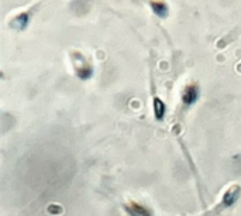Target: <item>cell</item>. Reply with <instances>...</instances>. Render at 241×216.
<instances>
[{
  "mask_svg": "<svg viewBox=\"0 0 241 216\" xmlns=\"http://www.w3.org/2000/svg\"><path fill=\"white\" fill-rule=\"evenodd\" d=\"M182 99H183V102L186 103V105L193 103L197 99V89L195 88V86H188V88L185 89Z\"/></svg>",
  "mask_w": 241,
  "mask_h": 216,
  "instance_id": "cell-1",
  "label": "cell"
},
{
  "mask_svg": "<svg viewBox=\"0 0 241 216\" xmlns=\"http://www.w3.org/2000/svg\"><path fill=\"white\" fill-rule=\"evenodd\" d=\"M238 192H240V189L238 188H231L230 191H227V194L224 195V198H223V202H224L226 206H229V205H231L234 202V201L237 199L238 196Z\"/></svg>",
  "mask_w": 241,
  "mask_h": 216,
  "instance_id": "cell-2",
  "label": "cell"
},
{
  "mask_svg": "<svg viewBox=\"0 0 241 216\" xmlns=\"http://www.w3.org/2000/svg\"><path fill=\"white\" fill-rule=\"evenodd\" d=\"M128 212L131 216H150L147 209H144L140 205H130L128 206Z\"/></svg>",
  "mask_w": 241,
  "mask_h": 216,
  "instance_id": "cell-3",
  "label": "cell"
},
{
  "mask_svg": "<svg viewBox=\"0 0 241 216\" xmlns=\"http://www.w3.org/2000/svg\"><path fill=\"white\" fill-rule=\"evenodd\" d=\"M152 7H154V12H155L158 16L165 17L168 14L167 6H165L163 3H161V2H154V3H152Z\"/></svg>",
  "mask_w": 241,
  "mask_h": 216,
  "instance_id": "cell-4",
  "label": "cell"
},
{
  "mask_svg": "<svg viewBox=\"0 0 241 216\" xmlns=\"http://www.w3.org/2000/svg\"><path fill=\"white\" fill-rule=\"evenodd\" d=\"M154 107H155V116L158 119H162L163 113H165V106H163V103L158 98L154 100Z\"/></svg>",
  "mask_w": 241,
  "mask_h": 216,
  "instance_id": "cell-5",
  "label": "cell"
},
{
  "mask_svg": "<svg viewBox=\"0 0 241 216\" xmlns=\"http://www.w3.org/2000/svg\"><path fill=\"white\" fill-rule=\"evenodd\" d=\"M17 23H20V27H18V29H23V27L25 25V23H27V14H21V16H18L16 20L13 21V25H16Z\"/></svg>",
  "mask_w": 241,
  "mask_h": 216,
  "instance_id": "cell-6",
  "label": "cell"
}]
</instances>
